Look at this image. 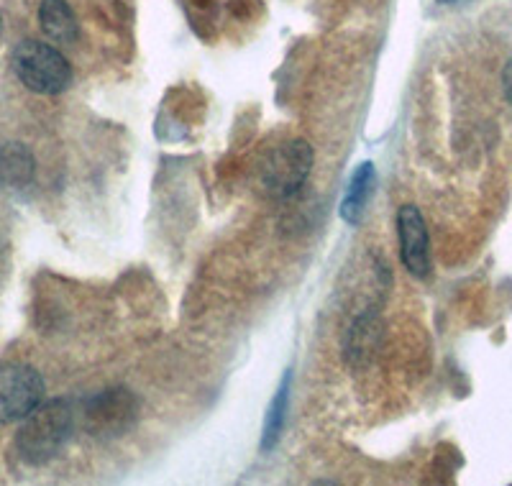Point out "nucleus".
Segmentation results:
<instances>
[{
	"label": "nucleus",
	"mask_w": 512,
	"mask_h": 486,
	"mask_svg": "<svg viewBox=\"0 0 512 486\" xmlns=\"http://www.w3.org/2000/svg\"><path fill=\"white\" fill-rule=\"evenodd\" d=\"M39 26L54 44H72L80 31L67 0H44L39 6Z\"/></svg>",
	"instance_id": "nucleus-8"
},
{
	"label": "nucleus",
	"mask_w": 512,
	"mask_h": 486,
	"mask_svg": "<svg viewBox=\"0 0 512 486\" xmlns=\"http://www.w3.org/2000/svg\"><path fill=\"white\" fill-rule=\"evenodd\" d=\"M502 87H505L507 103L512 105V59H510V62H507L505 72H502Z\"/></svg>",
	"instance_id": "nucleus-12"
},
{
	"label": "nucleus",
	"mask_w": 512,
	"mask_h": 486,
	"mask_svg": "<svg viewBox=\"0 0 512 486\" xmlns=\"http://www.w3.org/2000/svg\"><path fill=\"white\" fill-rule=\"evenodd\" d=\"M290 382L292 374H285V382L280 384L277 394H274L272 405H269L267 420H264V433H262V451L269 453L282 438V428H285V415L287 405H290Z\"/></svg>",
	"instance_id": "nucleus-10"
},
{
	"label": "nucleus",
	"mask_w": 512,
	"mask_h": 486,
	"mask_svg": "<svg viewBox=\"0 0 512 486\" xmlns=\"http://www.w3.org/2000/svg\"><path fill=\"white\" fill-rule=\"evenodd\" d=\"M397 233H400V259L413 277L423 279L431 274V241L428 228L415 205H405L397 213Z\"/></svg>",
	"instance_id": "nucleus-6"
},
{
	"label": "nucleus",
	"mask_w": 512,
	"mask_h": 486,
	"mask_svg": "<svg viewBox=\"0 0 512 486\" xmlns=\"http://www.w3.org/2000/svg\"><path fill=\"white\" fill-rule=\"evenodd\" d=\"M377 330L379 325L374 315H361V318H356V323L349 330V336H346V359L351 364H367L374 346H377Z\"/></svg>",
	"instance_id": "nucleus-9"
},
{
	"label": "nucleus",
	"mask_w": 512,
	"mask_h": 486,
	"mask_svg": "<svg viewBox=\"0 0 512 486\" xmlns=\"http://www.w3.org/2000/svg\"><path fill=\"white\" fill-rule=\"evenodd\" d=\"M374 180H377V174H374V167L369 162L359 164L356 172L351 174L346 195L344 200H341V208H338L341 218H344L349 226H356L361 220V215H364V208H367L369 197H372L374 192Z\"/></svg>",
	"instance_id": "nucleus-7"
},
{
	"label": "nucleus",
	"mask_w": 512,
	"mask_h": 486,
	"mask_svg": "<svg viewBox=\"0 0 512 486\" xmlns=\"http://www.w3.org/2000/svg\"><path fill=\"white\" fill-rule=\"evenodd\" d=\"M313 172V149L308 141L292 139L269 154L259 167V185L274 200H290L303 190Z\"/></svg>",
	"instance_id": "nucleus-3"
},
{
	"label": "nucleus",
	"mask_w": 512,
	"mask_h": 486,
	"mask_svg": "<svg viewBox=\"0 0 512 486\" xmlns=\"http://www.w3.org/2000/svg\"><path fill=\"white\" fill-rule=\"evenodd\" d=\"M44 402V379L34 366L0 364V423H21Z\"/></svg>",
	"instance_id": "nucleus-5"
},
{
	"label": "nucleus",
	"mask_w": 512,
	"mask_h": 486,
	"mask_svg": "<svg viewBox=\"0 0 512 486\" xmlns=\"http://www.w3.org/2000/svg\"><path fill=\"white\" fill-rule=\"evenodd\" d=\"M0 172L6 174L8 182H18V185L29 182L31 174H34V162H31L29 151H24L21 146H8L3 151V159H0Z\"/></svg>",
	"instance_id": "nucleus-11"
},
{
	"label": "nucleus",
	"mask_w": 512,
	"mask_h": 486,
	"mask_svg": "<svg viewBox=\"0 0 512 486\" xmlns=\"http://www.w3.org/2000/svg\"><path fill=\"white\" fill-rule=\"evenodd\" d=\"M441 3H459V0H441Z\"/></svg>",
	"instance_id": "nucleus-13"
},
{
	"label": "nucleus",
	"mask_w": 512,
	"mask_h": 486,
	"mask_svg": "<svg viewBox=\"0 0 512 486\" xmlns=\"http://www.w3.org/2000/svg\"><path fill=\"white\" fill-rule=\"evenodd\" d=\"M13 72L31 93L57 95L64 93L72 82V67L59 49L44 41H21L13 49Z\"/></svg>",
	"instance_id": "nucleus-2"
},
{
	"label": "nucleus",
	"mask_w": 512,
	"mask_h": 486,
	"mask_svg": "<svg viewBox=\"0 0 512 486\" xmlns=\"http://www.w3.org/2000/svg\"><path fill=\"white\" fill-rule=\"evenodd\" d=\"M21 423L24 425L16 433L18 456L31 466H41L70 443L75 433V407L67 400L41 402Z\"/></svg>",
	"instance_id": "nucleus-1"
},
{
	"label": "nucleus",
	"mask_w": 512,
	"mask_h": 486,
	"mask_svg": "<svg viewBox=\"0 0 512 486\" xmlns=\"http://www.w3.org/2000/svg\"><path fill=\"white\" fill-rule=\"evenodd\" d=\"M139 420V402L128 389L116 387L95 394L82 407V428L93 438H121Z\"/></svg>",
	"instance_id": "nucleus-4"
}]
</instances>
